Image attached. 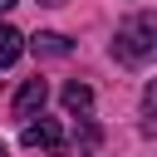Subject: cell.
I'll list each match as a JSON object with an SVG mask.
<instances>
[{
    "mask_svg": "<svg viewBox=\"0 0 157 157\" xmlns=\"http://www.w3.org/2000/svg\"><path fill=\"white\" fill-rule=\"evenodd\" d=\"M113 59L118 64H152L157 59V15H132L113 34Z\"/></svg>",
    "mask_w": 157,
    "mask_h": 157,
    "instance_id": "obj_1",
    "label": "cell"
},
{
    "mask_svg": "<svg viewBox=\"0 0 157 157\" xmlns=\"http://www.w3.org/2000/svg\"><path fill=\"white\" fill-rule=\"evenodd\" d=\"M20 142H25V147H44V152H59V147H64V128H59L54 118H29V123L20 128Z\"/></svg>",
    "mask_w": 157,
    "mask_h": 157,
    "instance_id": "obj_2",
    "label": "cell"
},
{
    "mask_svg": "<svg viewBox=\"0 0 157 157\" xmlns=\"http://www.w3.org/2000/svg\"><path fill=\"white\" fill-rule=\"evenodd\" d=\"M44 98H49V83H44V78H25V83H20V93H15V118H25V123H29V118L44 108Z\"/></svg>",
    "mask_w": 157,
    "mask_h": 157,
    "instance_id": "obj_3",
    "label": "cell"
},
{
    "mask_svg": "<svg viewBox=\"0 0 157 157\" xmlns=\"http://www.w3.org/2000/svg\"><path fill=\"white\" fill-rule=\"evenodd\" d=\"M29 49H34V54H39V59H64V54H69V49H74V44H69V39H64V34H54V29H39V34H34V39H29Z\"/></svg>",
    "mask_w": 157,
    "mask_h": 157,
    "instance_id": "obj_4",
    "label": "cell"
},
{
    "mask_svg": "<svg viewBox=\"0 0 157 157\" xmlns=\"http://www.w3.org/2000/svg\"><path fill=\"white\" fill-rule=\"evenodd\" d=\"M64 108H69V113H74V118H88V113H93V88H88V83H78V78H74V83H69V88H64Z\"/></svg>",
    "mask_w": 157,
    "mask_h": 157,
    "instance_id": "obj_5",
    "label": "cell"
},
{
    "mask_svg": "<svg viewBox=\"0 0 157 157\" xmlns=\"http://www.w3.org/2000/svg\"><path fill=\"white\" fill-rule=\"evenodd\" d=\"M20 54H25V34L15 25H0V69H10Z\"/></svg>",
    "mask_w": 157,
    "mask_h": 157,
    "instance_id": "obj_6",
    "label": "cell"
},
{
    "mask_svg": "<svg viewBox=\"0 0 157 157\" xmlns=\"http://www.w3.org/2000/svg\"><path fill=\"white\" fill-rule=\"evenodd\" d=\"M142 113H147V118H157V78L142 88Z\"/></svg>",
    "mask_w": 157,
    "mask_h": 157,
    "instance_id": "obj_7",
    "label": "cell"
},
{
    "mask_svg": "<svg viewBox=\"0 0 157 157\" xmlns=\"http://www.w3.org/2000/svg\"><path fill=\"white\" fill-rule=\"evenodd\" d=\"M15 5H20V0H0V15H5V10H15Z\"/></svg>",
    "mask_w": 157,
    "mask_h": 157,
    "instance_id": "obj_8",
    "label": "cell"
},
{
    "mask_svg": "<svg viewBox=\"0 0 157 157\" xmlns=\"http://www.w3.org/2000/svg\"><path fill=\"white\" fill-rule=\"evenodd\" d=\"M39 5H64V0H39Z\"/></svg>",
    "mask_w": 157,
    "mask_h": 157,
    "instance_id": "obj_9",
    "label": "cell"
},
{
    "mask_svg": "<svg viewBox=\"0 0 157 157\" xmlns=\"http://www.w3.org/2000/svg\"><path fill=\"white\" fill-rule=\"evenodd\" d=\"M0 157H10V152H5V142H0Z\"/></svg>",
    "mask_w": 157,
    "mask_h": 157,
    "instance_id": "obj_10",
    "label": "cell"
}]
</instances>
